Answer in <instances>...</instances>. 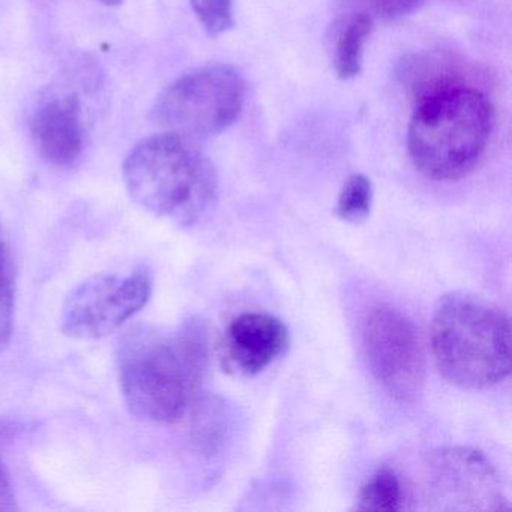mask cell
I'll return each instance as SVG.
<instances>
[{"instance_id":"d6986e66","label":"cell","mask_w":512,"mask_h":512,"mask_svg":"<svg viewBox=\"0 0 512 512\" xmlns=\"http://www.w3.org/2000/svg\"><path fill=\"white\" fill-rule=\"evenodd\" d=\"M98 2L107 5V7H116V5H121L124 0H98Z\"/></svg>"},{"instance_id":"ba28073f","label":"cell","mask_w":512,"mask_h":512,"mask_svg":"<svg viewBox=\"0 0 512 512\" xmlns=\"http://www.w3.org/2000/svg\"><path fill=\"white\" fill-rule=\"evenodd\" d=\"M152 290L154 278L145 266L128 275H92L65 299L62 332L76 340L106 337L143 310Z\"/></svg>"},{"instance_id":"6da1fadb","label":"cell","mask_w":512,"mask_h":512,"mask_svg":"<svg viewBox=\"0 0 512 512\" xmlns=\"http://www.w3.org/2000/svg\"><path fill=\"white\" fill-rule=\"evenodd\" d=\"M209 364L208 331L190 319L173 334L131 328L118 346L121 391L137 418L176 422L200 398Z\"/></svg>"},{"instance_id":"277c9868","label":"cell","mask_w":512,"mask_h":512,"mask_svg":"<svg viewBox=\"0 0 512 512\" xmlns=\"http://www.w3.org/2000/svg\"><path fill=\"white\" fill-rule=\"evenodd\" d=\"M431 353L448 382L491 388L511 373L509 317L481 296L446 295L431 320Z\"/></svg>"},{"instance_id":"4fadbf2b","label":"cell","mask_w":512,"mask_h":512,"mask_svg":"<svg viewBox=\"0 0 512 512\" xmlns=\"http://www.w3.org/2000/svg\"><path fill=\"white\" fill-rule=\"evenodd\" d=\"M406 502V487L394 467L383 466L365 481L359 490L358 511H401Z\"/></svg>"},{"instance_id":"52a82bcc","label":"cell","mask_w":512,"mask_h":512,"mask_svg":"<svg viewBox=\"0 0 512 512\" xmlns=\"http://www.w3.org/2000/svg\"><path fill=\"white\" fill-rule=\"evenodd\" d=\"M422 499L440 511H505L502 479L481 451L449 446L431 452L422 464Z\"/></svg>"},{"instance_id":"9a60e30c","label":"cell","mask_w":512,"mask_h":512,"mask_svg":"<svg viewBox=\"0 0 512 512\" xmlns=\"http://www.w3.org/2000/svg\"><path fill=\"white\" fill-rule=\"evenodd\" d=\"M16 265L4 242H0V353L10 346L16 307Z\"/></svg>"},{"instance_id":"8992f818","label":"cell","mask_w":512,"mask_h":512,"mask_svg":"<svg viewBox=\"0 0 512 512\" xmlns=\"http://www.w3.org/2000/svg\"><path fill=\"white\" fill-rule=\"evenodd\" d=\"M365 359L383 391L413 403L425 382V352L415 323L395 308L379 305L368 313L362 328Z\"/></svg>"},{"instance_id":"7a4b0ae2","label":"cell","mask_w":512,"mask_h":512,"mask_svg":"<svg viewBox=\"0 0 512 512\" xmlns=\"http://www.w3.org/2000/svg\"><path fill=\"white\" fill-rule=\"evenodd\" d=\"M133 202L179 226H194L214 209L218 173L193 140L161 133L134 146L122 167Z\"/></svg>"},{"instance_id":"30bf717a","label":"cell","mask_w":512,"mask_h":512,"mask_svg":"<svg viewBox=\"0 0 512 512\" xmlns=\"http://www.w3.org/2000/svg\"><path fill=\"white\" fill-rule=\"evenodd\" d=\"M286 323L272 314L244 313L224 332L221 359L224 367L239 376H256L283 358L289 349Z\"/></svg>"},{"instance_id":"9c48e42d","label":"cell","mask_w":512,"mask_h":512,"mask_svg":"<svg viewBox=\"0 0 512 512\" xmlns=\"http://www.w3.org/2000/svg\"><path fill=\"white\" fill-rule=\"evenodd\" d=\"M37 151L50 166L71 169L82 160L86 148L82 103L73 92L50 91L40 98L31 122Z\"/></svg>"},{"instance_id":"3957f363","label":"cell","mask_w":512,"mask_h":512,"mask_svg":"<svg viewBox=\"0 0 512 512\" xmlns=\"http://www.w3.org/2000/svg\"><path fill=\"white\" fill-rule=\"evenodd\" d=\"M494 110L472 85L452 86L415 103L407 149L413 166L433 181L469 175L490 142Z\"/></svg>"},{"instance_id":"ffe728a7","label":"cell","mask_w":512,"mask_h":512,"mask_svg":"<svg viewBox=\"0 0 512 512\" xmlns=\"http://www.w3.org/2000/svg\"><path fill=\"white\" fill-rule=\"evenodd\" d=\"M0 242H2V241H0Z\"/></svg>"},{"instance_id":"ac0fdd59","label":"cell","mask_w":512,"mask_h":512,"mask_svg":"<svg viewBox=\"0 0 512 512\" xmlns=\"http://www.w3.org/2000/svg\"><path fill=\"white\" fill-rule=\"evenodd\" d=\"M19 509L13 482L10 479L7 466L0 457V512H13Z\"/></svg>"},{"instance_id":"8fae6325","label":"cell","mask_w":512,"mask_h":512,"mask_svg":"<svg viewBox=\"0 0 512 512\" xmlns=\"http://www.w3.org/2000/svg\"><path fill=\"white\" fill-rule=\"evenodd\" d=\"M397 79L413 103L452 86L466 85L455 62L437 55H410L397 68Z\"/></svg>"},{"instance_id":"2e32d148","label":"cell","mask_w":512,"mask_h":512,"mask_svg":"<svg viewBox=\"0 0 512 512\" xmlns=\"http://www.w3.org/2000/svg\"><path fill=\"white\" fill-rule=\"evenodd\" d=\"M200 25L211 38L226 34L235 26L232 0H190Z\"/></svg>"},{"instance_id":"7c38bea8","label":"cell","mask_w":512,"mask_h":512,"mask_svg":"<svg viewBox=\"0 0 512 512\" xmlns=\"http://www.w3.org/2000/svg\"><path fill=\"white\" fill-rule=\"evenodd\" d=\"M374 20L367 13L347 14L332 26L331 59L340 80L358 77L364 64L365 44Z\"/></svg>"},{"instance_id":"5b68a950","label":"cell","mask_w":512,"mask_h":512,"mask_svg":"<svg viewBox=\"0 0 512 512\" xmlns=\"http://www.w3.org/2000/svg\"><path fill=\"white\" fill-rule=\"evenodd\" d=\"M244 101L242 74L230 65H208L167 86L152 106L151 121L164 133L209 139L238 121Z\"/></svg>"},{"instance_id":"e0dca14e","label":"cell","mask_w":512,"mask_h":512,"mask_svg":"<svg viewBox=\"0 0 512 512\" xmlns=\"http://www.w3.org/2000/svg\"><path fill=\"white\" fill-rule=\"evenodd\" d=\"M368 16L382 22H395L418 13L427 0H365Z\"/></svg>"},{"instance_id":"5bb4252c","label":"cell","mask_w":512,"mask_h":512,"mask_svg":"<svg viewBox=\"0 0 512 512\" xmlns=\"http://www.w3.org/2000/svg\"><path fill=\"white\" fill-rule=\"evenodd\" d=\"M374 190L365 175L350 176L341 188L335 214L350 224H361L370 217L373 208Z\"/></svg>"}]
</instances>
